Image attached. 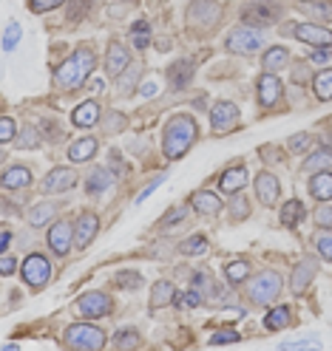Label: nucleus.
I'll return each mask as SVG.
<instances>
[{"label": "nucleus", "mask_w": 332, "mask_h": 351, "mask_svg": "<svg viewBox=\"0 0 332 351\" xmlns=\"http://www.w3.org/2000/svg\"><path fill=\"white\" fill-rule=\"evenodd\" d=\"M17 145L20 147H40V130L34 128V125H26L23 130H20V134H17Z\"/></svg>", "instance_id": "40"}, {"label": "nucleus", "mask_w": 332, "mask_h": 351, "mask_svg": "<svg viewBox=\"0 0 332 351\" xmlns=\"http://www.w3.org/2000/svg\"><path fill=\"white\" fill-rule=\"evenodd\" d=\"M108 162H111V165H114V167H117V170H114L117 176H122V173H125V165H122V159L117 156V153H111V159H108Z\"/></svg>", "instance_id": "60"}, {"label": "nucleus", "mask_w": 332, "mask_h": 351, "mask_svg": "<svg viewBox=\"0 0 332 351\" xmlns=\"http://www.w3.org/2000/svg\"><path fill=\"white\" fill-rule=\"evenodd\" d=\"M239 105L221 99L210 108V125H213V134H230V130L239 128Z\"/></svg>", "instance_id": "7"}, {"label": "nucleus", "mask_w": 332, "mask_h": 351, "mask_svg": "<svg viewBox=\"0 0 332 351\" xmlns=\"http://www.w3.org/2000/svg\"><path fill=\"white\" fill-rule=\"evenodd\" d=\"M221 20V6L216 0H193L188 6V23L190 26H202V29H213Z\"/></svg>", "instance_id": "8"}, {"label": "nucleus", "mask_w": 332, "mask_h": 351, "mask_svg": "<svg viewBox=\"0 0 332 351\" xmlns=\"http://www.w3.org/2000/svg\"><path fill=\"white\" fill-rule=\"evenodd\" d=\"M316 250L324 261H332V230H324L316 235Z\"/></svg>", "instance_id": "43"}, {"label": "nucleus", "mask_w": 332, "mask_h": 351, "mask_svg": "<svg viewBox=\"0 0 332 351\" xmlns=\"http://www.w3.org/2000/svg\"><path fill=\"white\" fill-rule=\"evenodd\" d=\"M193 74H196V62L193 60L182 57V60L170 62V69H168L170 88H173V91H185V88L190 85V80H193Z\"/></svg>", "instance_id": "18"}, {"label": "nucleus", "mask_w": 332, "mask_h": 351, "mask_svg": "<svg viewBox=\"0 0 332 351\" xmlns=\"http://www.w3.org/2000/svg\"><path fill=\"white\" fill-rule=\"evenodd\" d=\"M97 122H100V105L94 99L80 102L71 111V125L74 128H94Z\"/></svg>", "instance_id": "22"}, {"label": "nucleus", "mask_w": 332, "mask_h": 351, "mask_svg": "<svg viewBox=\"0 0 332 351\" xmlns=\"http://www.w3.org/2000/svg\"><path fill=\"white\" fill-rule=\"evenodd\" d=\"M278 17H281V12L270 3H247L245 12H241V23L253 26V29H264V26L278 23Z\"/></svg>", "instance_id": "10"}, {"label": "nucleus", "mask_w": 332, "mask_h": 351, "mask_svg": "<svg viewBox=\"0 0 332 351\" xmlns=\"http://www.w3.org/2000/svg\"><path fill=\"white\" fill-rule=\"evenodd\" d=\"M261 156L267 159V162H281V153H276V150H270V147H261Z\"/></svg>", "instance_id": "59"}, {"label": "nucleus", "mask_w": 332, "mask_h": 351, "mask_svg": "<svg viewBox=\"0 0 332 351\" xmlns=\"http://www.w3.org/2000/svg\"><path fill=\"white\" fill-rule=\"evenodd\" d=\"M131 37H134V46L140 51L148 49V43H151V23L148 20H137V23L131 26Z\"/></svg>", "instance_id": "38"}, {"label": "nucleus", "mask_w": 332, "mask_h": 351, "mask_svg": "<svg viewBox=\"0 0 332 351\" xmlns=\"http://www.w3.org/2000/svg\"><path fill=\"white\" fill-rule=\"evenodd\" d=\"M131 65V51H128V46H122L120 40H111L108 43V51H105V71H108V77L114 80V77H120L125 69Z\"/></svg>", "instance_id": "14"}, {"label": "nucleus", "mask_w": 332, "mask_h": 351, "mask_svg": "<svg viewBox=\"0 0 332 351\" xmlns=\"http://www.w3.org/2000/svg\"><path fill=\"white\" fill-rule=\"evenodd\" d=\"M199 136V128H196V119L190 114H176L168 119L165 130H162V153L165 159H179L190 150V145L196 142Z\"/></svg>", "instance_id": "2"}, {"label": "nucleus", "mask_w": 332, "mask_h": 351, "mask_svg": "<svg viewBox=\"0 0 332 351\" xmlns=\"http://www.w3.org/2000/svg\"><path fill=\"white\" fill-rule=\"evenodd\" d=\"M111 182H114V179H111V173L105 167H94L91 176H88V182H85V193H91V195L105 193L111 187Z\"/></svg>", "instance_id": "33"}, {"label": "nucleus", "mask_w": 332, "mask_h": 351, "mask_svg": "<svg viewBox=\"0 0 332 351\" xmlns=\"http://www.w3.org/2000/svg\"><path fill=\"white\" fill-rule=\"evenodd\" d=\"M208 250H210V244H208L205 235H190L188 241H182V244H179L182 255H205Z\"/></svg>", "instance_id": "35"}, {"label": "nucleus", "mask_w": 332, "mask_h": 351, "mask_svg": "<svg viewBox=\"0 0 332 351\" xmlns=\"http://www.w3.org/2000/svg\"><path fill=\"white\" fill-rule=\"evenodd\" d=\"M304 6L309 9V14H313L318 23L332 20V0H304Z\"/></svg>", "instance_id": "34"}, {"label": "nucleus", "mask_w": 332, "mask_h": 351, "mask_svg": "<svg viewBox=\"0 0 332 351\" xmlns=\"http://www.w3.org/2000/svg\"><path fill=\"white\" fill-rule=\"evenodd\" d=\"M20 34H23V29H20V23H14V20H12V23L6 26V32H3V49H6V51H12V49L17 46Z\"/></svg>", "instance_id": "45"}, {"label": "nucleus", "mask_w": 332, "mask_h": 351, "mask_svg": "<svg viewBox=\"0 0 332 351\" xmlns=\"http://www.w3.org/2000/svg\"><path fill=\"white\" fill-rule=\"evenodd\" d=\"M247 275H250V263L247 261H233V263H228V267H225L228 283H245Z\"/></svg>", "instance_id": "36"}, {"label": "nucleus", "mask_w": 332, "mask_h": 351, "mask_svg": "<svg viewBox=\"0 0 332 351\" xmlns=\"http://www.w3.org/2000/svg\"><path fill=\"white\" fill-rule=\"evenodd\" d=\"M318 346H321V340H318V337H307V340H290V343H281L278 348H281V351H290V348L296 351V348H318Z\"/></svg>", "instance_id": "51"}, {"label": "nucleus", "mask_w": 332, "mask_h": 351, "mask_svg": "<svg viewBox=\"0 0 332 351\" xmlns=\"http://www.w3.org/2000/svg\"><path fill=\"white\" fill-rule=\"evenodd\" d=\"M173 298H176L173 283L170 280H157V283H153V289H151V309L157 312V309H162V306H170Z\"/></svg>", "instance_id": "26"}, {"label": "nucleus", "mask_w": 332, "mask_h": 351, "mask_svg": "<svg viewBox=\"0 0 332 351\" xmlns=\"http://www.w3.org/2000/svg\"><path fill=\"white\" fill-rule=\"evenodd\" d=\"M293 320V306H276V309L267 312V317H264V328H270V332H281V328H287Z\"/></svg>", "instance_id": "28"}, {"label": "nucleus", "mask_w": 332, "mask_h": 351, "mask_svg": "<svg viewBox=\"0 0 332 351\" xmlns=\"http://www.w3.org/2000/svg\"><path fill=\"white\" fill-rule=\"evenodd\" d=\"M190 207L199 213V215H219L221 213V199L216 193H210V190H199V193H193L190 195Z\"/></svg>", "instance_id": "21"}, {"label": "nucleus", "mask_w": 332, "mask_h": 351, "mask_svg": "<svg viewBox=\"0 0 332 351\" xmlns=\"http://www.w3.org/2000/svg\"><path fill=\"white\" fill-rule=\"evenodd\" d=\"M228 213L233 215V221H241V218L250 215V202L241 193H233L230 195V204H228Z\"/></svg>", "instance_id": "37"}, {"label": "nucleus", "mask_w": 332, "mask_h": 351, "mask_svg": "<svg viewBox=\"0 0 332 351\" xmlns=\"http://www.w3.org/2000/svg\"><path fill=\"white\" fill-rule=\"evenodd\" d=\"M14 134H17L14 119H12V117H3V119H0V142L9 145V142L14 139Z\"/></svg>", "instance_id": "47"}, {"label": "nucleus", "mask_w": 332, "mask_h": 351, "mask_svg": "<svg viewBox=\"0 0 332 351\" xmlns=\"http://www.w3.org/2000/svg\"><path fill=\"white\" fill-rule=\"evenodd\" d=\"M185 204H179V207H170L168 210V215L162 218V227H170V224H176V221H182V218H185Z\"/></svg>", "instance_id": "55"}, {"label": "nucleus", "mask_w": 332, "mask_h": 351, "mask_svg": "<svg viewBox=\"0 0 332 351\" xmlns=\"http://www.w3.org/2000/svg\"><path fill=\"white\" fill-rule=\"evenodd\" d=\"M245 184H247V167L245 165H233L230 170L221 173V179H219V190L228 193V195L241 193V190H245Z\"/></svg>", "instance_id": "20"}, {"label": "nucleus", "mask_w": 332, "mask_h": 351, "mask_svg": "<svg viewBox=\"0 0 332 351\" xmlns=\"http://www.w3.org/2000/svg\"><path fill=\"white\" fill-rule=\"evenodd\" d=\"M122 289H140L142 287V275L140 272H131V269H122V272H117V278H114Z\"/></svg>", "instance_id": "42"}, {"label": "nucleus", "mask_w": 332, "mask_h": 351, "mask_svg": "<svg viewBox=\"0 0 332 351\" xmlns=\"http://www.w3.org/2000/svg\"><path fill=\"white\" fill-rule=\"evenodd\" d=\"M9 244H12V232L3 230V238H0V252H9Z\"/></svg>", "instance_id": "61"}, {"label": "nucleus", "mask_w": 332, "mask_h": 351, "mask_svg": "<svg viewBox=\"0 0 332 351\" xmlns=\"http://www.w3.org/2000/svg\"><path fill=\"white\" fill-rule=\"evenodd\" d=\"M102 128H105V134H120V130L125 128V117H122V114H117V111H114V114H108Z\"/></svg>", "instance_id": "48"}, {"label": "nucleus", "mask_w": 332, "mask_h": 351, "mask_svg": "<svg viewBox=\"0 0 332 351\" xmlns=\"http://www.w3.org/2000/svg\"><path fill=\"white\" fill-rule=\"evenodd\" d=\"M165 179H168V173H159V176H157V179H153V182H148V184H145V190H142V193L137 195V199H134V204H142V202L148 199V195H151L153 190H157V187H159Z\"/></svg>", "instance_id": "53"}, {"label": "nucleus", "mask_w": 332, "mask_h": 351, "mask_svg": "<svg viewBox=\"0 0 332 351\" xmlns=\"http://www.w3.org/2000/svg\"><path fill=\"white\" fill-rule=\"evenodd\" d=\"M97 230H100V218L94 213H80L77 224H74V247L85 250L97 238Z\"/></svg>", "instance_id": "17"}, {"label": "nucleus", "mask_w": 332, "mask_h": 351, "mask_svg": "<svg viewBox=\"0 0 332 351\" xmlns=\"http://www.w3.org/2000/svg\"><path fill=\"white\" fill-rule=\"evenodd\" d=\"M97 65V57H94V49L91 46H80L69 60L57 65L54 71V85L60 91H77V88L85 85L88 74L94 71Z\"/></svg>", "instance_id": "1"}, {"label": "nucleus", "mask_w": 332, "mask_h": 351, "mask_svg": "<svg viewBox=\"0 0 332 351\" xmlns=\"http://www.w3.org/2000/svg\"><path fill=\"white\" fill-rule=\"evenodd\" d=\"M57 213H60V204H54V202L37 204V207H32V213H29V224H32V227H46V224L54 221Z\"/></svg>", "instance_id": "30"}, {"label": "nucleus", "mask_w": 332, "mask_h": 351, "mask_svg": "<svg viewBox=\"0 0 332 351\" xmlns=\"http://www.w3.org/2000/svg\"><path fill=\"white\" fill-rule=\"evenodd\" d=\"M63 3H69V0H29L32 12H37V14H43V12H52V9L63 6Z\"/></svg>", "instance_id": "50"}, {"label": "nucleus", "mask_w": 332, "mask_h": 351, "mask_svg": "<svg viewBox=\"0 0 332 351\" xmlns=\"http://www.w3.org/2000/svg\"><path fill=\"white\" fill-rule=\"evenodd\" d=\"M49 247L54 255L65 258L74 247V227L69 221H54L52 230H49Z\"/></svg>", "instance_id": "13"}, {"label": "nucleus", "mask_w": 332, "mask_h": 351, "mask_svg": "<svg viewBox=\"0 0 332 351\" xmlns=\"http://www.w3.org/2000/svg\"><path fill=\"white\" fill-rule=\"evenodd\" d=\"M111 298L105 295V292H85L80 300H77V315L80 317H85V320H94V317H105L108 312H111Z\"/></svg>", "instance_id": "9"}, {"label": "nucleus", "mask_w": 332, "mask_h": 351, "mask_svg": "<svg viewBox=\"0 0 332 351\" xmlns=\"http://www.w3.org/2000/svg\"><path fill=\"white\" fill-rule=\"evenodd\" d=\"M256 94H258V102H261L264 108H273V105H278V102H281V97H284L281 80H278L276 74H270V71H264V74L258 77Z\"/></svg>", "instance_id": "15"}, {"label": "nucleus", "mask_w": 332, "mask_h": 351, "mask_svg": "<svg viewBox=\"0 0 332 351\" xmlns=\"http://www.w3.org/2000/svg\"><path fill=\"white\" fill-rule=\"evenodd\" d=\"M313 94L318 102H329L332 99V69H321L313 77Z\"/></svg>", "instance_id": "31"}, {"label": "nucleus", "mask_w": 332, "mask_h": 351, "mask_svg": "<svg viewBox=\"0 0 332 351\" xmlns=\"http://www.w3.org/2000/svg\"><path fill=\"white\" fill-rule=\"evenodd\" d=\"M14 267H17V263H14V258L3 252V263H0V275H3V278H9V275L14 272Z\"/></svg>", "instance_id": "58"}, {"label": "nucleus", "mask_w": 332, "mask_h": 351, "mask_svg": "<svg viewBox=\"0 0 332 351\" xmlns=\"http://www.w3.org/2000/svg\"><path fill=\"white\" fill-rule=\"evenodd\" d=\"M287 65H290V51H287L284 46H273V49L264 51V57H261V69L270 71V74L287 69Z\"/></svg>", "instance_id": "25"}, {"label": "nucleus", "mask_w": 332, "mask_h": 351, "mask_svg": "<svg viewBox=\"0 0 332 351\" xmlns=\"http://www.w3.org/2000/svg\"><path fill=\"white\" fill-rule=\"evenodd\" d=\"M281 275L276 272V269H261L258 275H253L250 280H247V287H245V292H247V298L253 300V303H258V306H267V303H273L278 295H281Z\"/></svg>", "instance_id": "4"}, {"label": "nucleus", "mask_w": 332, "mask_h": 351, "mask_svg": "<svg viewBox=\"0 0 332 351\" xmlns=\"http://www.w3.org/2000/svg\"><path fill=\"white\" fill-rule=\"evenodd\" d=\"M290 32H293L296 40L307 43V46H313V49L332 46V32L327 26H321V23H296Z\"/></svg>", "instance_id": "12"}, {"label": "nucleus", "mask_w": 332, "mask_h": 351, "mask_svg": "<svg viewBox=\"0 0 332 351\" xmlns=\"http://www.w3.org/2000/svg\"><path fill=\"white\" fill-rule=\"evenodd\" d=\"M309 195H313L316 202H321V204L332 202V170L313 173V179H309Z\"/></svg>", "instance_id": "23"}, {"label": "nucleus", "mask_w": 332, "mask_h": 351, "mask_svg": "<svg viewBox=\"0 0 332 351\" xmlns=\"http://www.w3.org/2000/svg\"><path fill=\"white\" fill-rule=\"evenodd\" d=\"M313 218H316V227H318V230H332V204H329V202L321 204Z\"/></svg>", "instance_id": "44"}, {"label": "nucleus", "mask_w": 332, "mask_h": 351, "mask_svg": "<svg viewBox=\"0 0 332 351\" xmlns=\"http://www.w3.org/2000/svg\"><path fill=\"white\" fill-rule=\"evenodd\" d=\"M253 187H256V195H258V202L264 207H273L278 202V195H281V184H278V179H276L270 170H261L256 176V184Z\"/></svg>", "instance_id": "16"}, {"label": "nucleus", "mask_w": 332, "mask_h": 351, "mask_svg": "<svg viewBox=\"0 0 332 351\" xmlns=\"http://www.w3.org/2000/svg\"><path fill=\"white\" fill-rule=\"evenodd\" d=\"M153 91H157V85H153V82H148V85H145V88H142V94H145V97H151V94H153Z\"/></svg>", "instance_id": "62"}, {"label": "nucleus", "mask_w": 332, "mask_h": 351, "mask_svg": "<svg viewBox=\"0 0 332 351\" xmlns=\"http://www.w3.org/2000/svg\"><path fill=\"white\" fill-rule=\"evenodd\" d=\"M97 139H80V142H74L71 147H69V159L71 162H88V159H94L97 156Z\"/></svg>", "instance_id": "32"}, {"label": "nucleus", "mask_w": 332, "mask_h": 351, "mask_svg": "<svg viewBox=\"0 0 332 351\" xmlns=\"http://www.w3.org/2000/svg\"><path fill=\"white\" fill-rule=\"evenodd\" d=\"M63 343L69 348H77V351H100V348H105L108 337L94 323H71L69 328H65Z\"/></svg>", "instance_id": "3"}, {"label": "nucleus", "mask_w": 332, "mask_h": 351, "mask_svg": "<svg viewBox=\"0 0 332 351\" xmlns=\"http://www.w3.org/2000/svg\"><path fill=\"white\" fill-rule=\"evenodd\" d=\"M239 340H241V337H239L236 332H216V335L210 337L213 346H219V343H239Z\"/></svg>", "instance_id": "57"}, {"label": "nucleus", "mask_w": 332, "mask_h": 351, "mask_svg": "<svg viewBox=\"0 0 332 351\" xmlns=\"http://www.w3.org/2000/svg\"><path fill=\"white\" fill-rule=\"evenodd\" d=\"M309 62H318V65H327L329 60H332V46H318V49H313V51H309V57H307Z\"/></svg>", "instance_id": "49"}, {"label": "nucleus", "mask_w": 332, "mask_h": 351, "mask_svg": "<svg viewBox=\"0 0 332 351\" xmlns=\"http://www.w3.org/2000/svg\"><path fill=\"white\" fill-rule=\"evenodd\" d=\"M318 275V261L313 255H304L296 267H293V275H290V289L293 295H304L309 289V283L316 280Z\"/></svg>", "instance_id": "11"}, {"label": "nucleus", "mask_w": 332, "mask_h": 351, "mask_svg": "<svg viewBox=\"0 0 332 351\" xmlns=\"http://www.w3.org/2000/svg\"><path fill=\"white\" fill-rule=\"evenodd\" d=\"M94 6V0H69V17L71 20H80L88 14V9Z\"/></svg>", "instance_id": "46"}, {"label": "nucleus", "mask_w": 332, "mask_h": 351, "mask_svg": "<svg viewBox=\"0 0 332 351\" xmlns=\"http://www.w3.org/2000/svg\"><path fill=\"white\" fill-rule=\"evenodd\" d=\"M23 280L29 283L32 289H43L46 283L52 280V261L40 252H32L26 261H23V269H20Z\"/></svg>", "instance_id": "6"}, {"label": "nucleus", "mask_w": 332, "mask_h": 351, "mask_svg": "<svg viewBox=\"0 0 332 351\" xmlns=\"http://www.w3.org/2000/svg\"><path fill=\"white\" fill-rule=\"evenodd\" d=\"M313 145H316L313 134H296V136H290V142H287V147L293 153H307V150H313Z\"/></svg>", "instance_id": "41"}, {"label": "nucleus", "mask_w": 332, "mask_h": 351, "mask_svg": "<svg viewBox=\"0 0 332 351\" xmlns=\"http://www.w3.org/2000/svg\"><path fill=\"white\" fill-rule=\"evenodd\" d=\"M111 343H114L117 348H134V346H140V335L134 332V328H131V326H125V328H120V332L114 335V340H111Z\"/></svg>", "instance_id": "39"}, {"label": "nucleus", "mask_w": 332, "mask_h": 351, "mask_svg": "<svg viewBox=\"0 0 332 351\" xmlns=\"http://www.w3.org/2000/svg\"><path fill=\"white\" fill-rule=\"evenodd\" d=\"M32 184V170L26 165H14L3 173V187L6 190H20V187H29Z\"/></svg>", "instance_id": "27"}, {"label": "nucleus", "mask_w": 332, "mask_h": 351, "mask_svg": "<svg viewBox=\"0 0 332 351\" xmlns=\"http://www.w3.org/2000/svg\"><path fill=\"white\" fill-rule=\"evenodd\" d=\"M293 77H296V82H307V80L316 77V74H309V60L301 65H293Z\"/></svg>", "instance_id": "56"}, {"label": "nucleus", "mask_w": 332, "mask_h": 351, "mask_svg": "<svg viewBox=\"0 0 332 351\" xmlns=\"http://www.w3.org/2000/svg\"><path fill=\"white\" fill-rule=\"evenodd\" d=\"M193 289H199V292L208 298V295L213 292V287H210V275H208V272H196V275H193Z\"/></svg>", "instance_id": "52"}, {"label": "nucleus", "mask_w": 332, "mask_h": 351, "mask_svg": "<svg viewBox=\"0 0 332 351\" xmlns=\"http://www.w3.org/2000/svg\"><path fill=\"white\" fill-rule=\"evenodd\" d=\"M304 215H307V210H304V204H301L298 199H290V202L281 204V224H284V227L296 230V227L304 221Z\"/></svg>", "instance_id": "29"}, {"label": "nucleus", "mask_w": 332, "mask_h": 351, "mask_svg": "<svg viewBox=\"0 0 332 351\" xmlns=\"http://www.w3.org/2000/svg\"><path fill=\"white\" fill-rule=\"evenodd\" d=\"M140 71H142V65H140V62H134V65H128V74H125V80L120 82V91H122V94H128V91H131V80H134V82H137Z\"/></svg>", "instance_id": "54"}, {"label": "nucleus", "mask_w": 332, "mask_h": 351, "mask_svg": "<svg viewBox=\"0 0 332 351\" xmlns=\"http://www.w3.org/2000/svg\"><path fill=\"white\" fill-rule=\"evenodd\" d=\"M261 46H264V34H258V29H253V26H239L225 40V49L230 54H253Z\"/></svg>", "instance_id": "5"}, {"label": "nucleus", "mask_w": 332, "mask_h": 351, "mask_svg": "<svg viewBox=\"0 0 332 351\" xmlns=\"http://www.w3.org/2000/svg\"><path fill=\"white\" fill-rule=\"evenodd\" d=\"M301 170L304 173H321V170H332V147L327 145V147H316L309 156L304 159V165H301Z\"/></svg>", "instance_id": "24"}, {"label": "nucleus", "mask_w": 332, "mask_h": 351, "mask_svg": "<svg viewBox=\"0 0 332 351\" xmlns=\"http://www.w3.org/2000/svg\"><path fill=\"white\" fill-rule=\"evenodd\" d=\"M74 182H77V173L71 167H54L43 179V193H65L74 187Z\"/></svg>", "instance_id": "19"}]
</instances>
